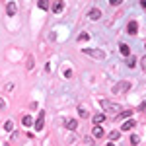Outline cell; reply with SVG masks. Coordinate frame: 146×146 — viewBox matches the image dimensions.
Returning a JSON list of instances; mask_svg holds the SVG:
<instances>
[{"label": "cell", "mask_w": 146, "mask_h": 146, "mask_svg": "<svg viewBox=\"0 0 146 146\" xmlns=\"http://www.w3.org/2000/svg\"><path fill=\"white\" fill-rule=\"evenodd\" d=\"M127 66H129V68H135V66H136V58H135V56H129V60H127Z\"/></svg>", "instance_id": "9a60e30c"}, {"label": "cell", "mask_w": 146, "mask_h": 146, "mask_svg": "<svg viewBox=\"0 0 146 146\" xmlns=\"http://www.w3.org/2000/svg\"><path fill=\"white\" fill-rule=\"evenodd\" d=\"M22 123L25 125V127H31V123H33V121H31V117H29V115H23V119H22Z\"/></svg>", "instance_id": "5bb4252c"}, {"label": "cell", "mask_w": 146, "mask_h": 146, "mask_svg": "<svg viewBox=\"0 0 146 146\" xmlns=\"http://www.w3.org/2000/svg\"><path fill=\"white\" fill-rule=\"evenodd\" d=\"M88 18H90L92 22H98V20L101 18V10L100 8H92V10L88 12Z\"/></svg>", "instance_id": "5b68a950"}, {"label": "cell", "mask_w": 146, "mask_h": 146, "mask_svg": "<svg viewBox=\"0 0 146 146\" xmlns=\"http://www.w3.org/2000/svg\"><path fill=\"white\" fill-rule=\"evenodd\" d=\"M4 146H10V144H4Z\"/></svg>", "instance_id": "f1b7e54d"}, {"label": "cell", "mask_w": 146, "mask_h": 146, "mask_svg": "<svg viewBox=\"0 0 146 146\" xmlns=\"http://www.w3.org/2000/svg\"><path fill=\"white\" fill-rule=\"evenodd\" d=\"M136 31H138V23L136 22H129V25H127V33L129 35H136Z\"/></svg>", "instance_id": "52a82bcc"}, {"label": "cell", "mask_w": 146, "mask_h": 146, "mask_svg": "<svg viewBox=\"0 0 146 146\" xmlns=\"http://www.w3.org/2000/svg\"><path fill=\"white\" fill-rule=\"evenodd\" d=\"M138 140H140V136H138V135L131 136V144H133V146H138Z\"/></svg>", "instance_id": "2e32d148"}, {"label": "cell", "mask_w": 146, "mask_h": 146, "mask_svg": "<svg viewBox=\"0 0 146 146\" xmlns=\"http://www.w3.org/2000/svg\"><path fill=\"white\" fill-rule=\"evenodd\" d=\"M119 53L123 56H131V47L127 45V43H119Z\"/></svg>", "instance_id": "ba28073f"}, {"label": "cell", "mask_w": 146, "mask_h": 146, "mask_svg": "<svg viewBox=\"0 0 146 146\" xmlns=\"http://www.w3.org/2000/svg\"><path fill=\"white\" fill-rule=\"evenodd\" d=\"M66 129L68 131H76V129H78V121H76V119H68L66 121Z\"/></svg>", "instance_id": "30bf717a"}, {"label": "cell", "mask_w": 146, "mask_h": 146, "mask_svg": "<svg viewBox=\"0 0 146 146\" xmlns=\"http://www.w3.org/2000/svg\"><path fill=\"white\" fill-rule=\"evenodd\" d=\"M78 113H80V117H82V119H88V117H90V113L86 111L84 107H82V109H78Z\"/></svg>", "instance_id": "e0dca14e"}, {"label": "cell", "mask_w": 146, "mask_h": 146, "mask_svg": "<svg viewBox=\"0 0 146 146\" xmlns=\"http://www.w3.org/2000/svg\"><path fill=\"white\" fill-rule=\"evenodd\" d=\"M82 51H84V55L94 56V58H100V60L105 58V51H101V49H82Z\"/></svg>", "instance_id": "7a4b0ae2"}, {"label": "cell", "mask_w": 146, "mask_h": 146, "mask_svg": "<svg viewBox=\"0 0 146 146\" xmlns=\"http://www.w3.org/2000/svg\"><path fill=\"white\" fill-rule=\"evenodd\" d=\"M140 66H142V70L146 72V56H142V58H140Z\"/></svg>", "instance_id": "cb8c5ba5"}, {"label": "cell", "mask_w": 146, "mask_h": 146, "mask_svg": "<svg viewBox=\"0 0 146 146\" xmlns=\"http://www.w3.org/2000/svg\"><path fill=\"white\" fill-rule=\"evenodd\" d=\"M39 8H41V10H47V8H49V4H47L45 0H39Z\"/></svg>", "instance_id": "7402d4cb"}, {"label": "cell", "mask_w": 146, "mask_h": 146, "mask_svg": "<svg viewBox=\"0 0 146 146\" xmlns=\"http://www.w3.org/2000/svg\"><path fill=\"white\" fill-rule=\"evenodd\" d=\"M133 115V111H121L119 113V119H127V117H131Z\"/></svg>", "instance_id": "ac0fdd59"}, {"label": "cell", "mask_w": 146, "mask_h": 146, "mask_svg": "<svg viewBox=\"0 0 146 146\" xmlns=\"http://www.w3.org/2000/svg\"><path fill=\"white\" fill-rule=\"evenodd\" d=\"M142 109H146V101H142V103H140V107H138V111H142Z\"/></svg>", "instance_id": "d4e9b609"}, {"label": "cell", "mask_w": 146, "mask_h": 146, "mask_svg": "<svg viewBox=\"0 0 146 146\" xmlns=\"http://www.w3.org/2000/svg\"><path fill=\"white\" fill-rule=\"evenodd\" d=\"M144 49H146V43H144Z\"/></svg>", "instance_id": "f546056e"}, {"label": "cell", "mask_w": 146, "mask_h": 146, "mask_svg": "<svg viewBox=\"0 0 146 146\" xmlns=\"http://www.w3.org/2000/svg\"><path fill=\"white\" fill-rule=\"evenodd\" d=\"M16 12H18L16 2H8V4H6V14H8V16H16Z\"/></svg>", "instance_id": "8992f818"}, {"label": "cell", "mask_w": 146, "mask_h": 146, "mask_svg": "<svg viewBox=\"0 0 146 146\" xmlns=\"http://www.w3.org/2000/svg\"><path fill=\"white\" fill-rule=\"evenodd\" d=\"M105 146H115V144H113V142H109V144H105Z\"/></svg>", "instance_id": "83f0119b"}, {"label": "cell", "mask_w": 146, "mask_h": 146, "mask_svg": "<svg viewBox=\"0 0 146 146\" xmlns=\"http://www.w3.org/2000/svg\"><path fill=\"white\" fill-rule=\"evenodd\" d=\"M140 6H142V8H146V0H142V2H140Z\"/></svg>", "instance_id": "4316f807"}, {"label": "cell", "mask_w": 146, "mask_h": 146, "mask_svg": "<svg viewBox=\"0 0 146 146\" xmlns=\"http://www.w3.org/2000/svg\"><path fill=\"white\" fill-rule=\"evenodd\" d=\"M4 129H6V131H14V123H12V121H6V123H4Z\"/></svg>", "instance_id": "ffe728a7"}, {"label": "cell", "mask_w": 146, "mask_h": 146, "mask_svg": "<svg viewBox=\"0 0 146 146\" xmlns=\"http://www.w3.org/2000/svg\"><path fill=\"white\" fill-rule=\"evenodd\" d=\"M133 127H135V121H133V119H129V121H125V123H123L121 131H131Z\"/></svg>", "instance_id": "7c38bea8"}, {"label": "cell", "mask_w": 146, "mask_h": 146, "mask_svg": "<svg viewBox=\"0 0 146 146\" xmlns=\"http://www.w3.org/2000/svg\"><path fill=\"white\" fill-rule=\"evenodd\" d=\"M4 107H6V103H4V101L0 100V109H4Z\"/></svg>", "instance_id": "484cf974"}, {"label": "cell", "mask_w": 146, "mask_h": 146, "mask_svg": "<svg viewBox=\"0 0 146 146\" xmlns=\"http://www.w3.org/2000/svg\"><path fill=\"white\" fill-rule=\"evenodd\" d=\"M100 105L105 109V111H113V113H121V111H123L119 103H113V101H109V100H101Z\"/></svg>", "instance_id": "6da1fadb"}, {"label": "cell", "mask_w": 146, "mask_h": 146, "mask_svg": "<svg viewBox=\"0 0 146 146\" xmlns=\"http://www.w3.org/2000/svg\"><path fill=\"white\" fill-rule=\"evenodd\" d=\"M103 121H105V115H103V113H96V115H94V125H98V127H100Z\"/></svg>", "instance_id": "9c48e42d"}, {"label": "cell", "mask_w": 146, "mask_h": 146, "mask_svg": "<svg viewBox=\"0 0 146 146\" xmlns=\"http://www.w3.org/2000/svg\"><path fill=\"white\" fill-rule=\"evenodd\" d=\"M90 39V33H80L78 35V41H88Z\"/></svg>", "instance_id": "44dd1931"}, {"label": "cell", "mask_w": 146, "mask_h": 146, "mask_svg": "<svg viewBox=\"0 0 146 146\" xmlns=\"http://www.w3.org/2000/svg\"><path fill=\"white\" fill-rule=\"evenodd\" d=\"M129 88H131V84L123 80V82H119V84H115V86H113V94H121V92H127Z\"/></svg>", "instance_id": "3957f363"}, {"label": "cell", "mask_w": 146, "mask_h": 146, "mask_svg": "<svg viewBox=\"0 0 146 146\" xmlns=\"http://www.w3.org/2000/svg\"><path fill=\"white\" fill-rule=\"evenodd\" d=\"M31 68H33V56L27 58V70H31Z\"/></svg>", "instance_id": "603a6c76"}, {"label": "cell", "mask_w": 146, "mask_h": 146, "mask_svg": "<svg viewBox=\"0 0 146 146\" xmlns=\"http://www.w3.org/2000/svg\"><path fill=\"white\" fill-rule=\"evenodd\" d=\"M62 10H64V4H62V2H55V4H53V12H55V14H60Z\"/></svg>", "instance_id": "4fadbf2b"}, {"label": "cell", "mask_w": 146, "mask_h": 146, "mask_svg": "<svg viewBox=\"0 0 146 146\" xmlns=\"http://www.w3.org/2000/svg\"><path fill=\"white\" fill-rule=\"evenodd\" d=\"M119 135H121L119 131H111V133H109V138H111V140H117V138H119Z\"/></svg>", "instance_id": "d6986e66"}, {"label": "cell", "mask_w": 146, "mask_h": 146, "mask_svg": "<svg viewBox=\"0 0 146 146\" xmlns=\"http://www.w3.org/2000/svg\"><path fill=\"white\" fill-rule=\"evenodd\" d=\"M43 127H45V111H39L35 121V131H43Z\"/></svg>", "instance_id": "277c9868"}, {"label": "cell", "mask_w": 146, "mask_h": 146, "mask_svg": "<svg viewBox=\"0 0 146 146\" xmlns=\"http://www.w3.org/2000/svg\"><path fill=\"white\" fill-rule=\"evenodd\" d=\"M92 135L96 136V138H101V136H103V129H101V127H98V125H96V127H94V129H92Z\"/></svg>", "instance_id": "8fae6325"}]
</instances>
